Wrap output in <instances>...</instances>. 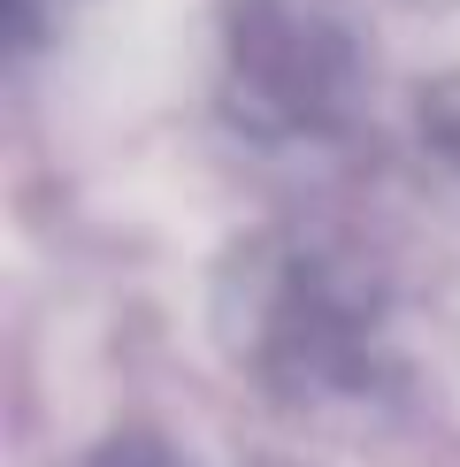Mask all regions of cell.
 Wrapping results in <instances>:
<instances>
[{
  "label": "cell",
  "mask_w": 460,
  "mask_h": 467,
  "mask_svg": "<svg viewBox=\"0 0 460 467\" xmlns=\"http://www.w3.org/2000/svg\"><path fill=\"white\" fill-rule=\"evenodd\" d=\"M207 322L223 360L292 414L361 406L399 376L383 291L299 230H254L230 245L215 261Z\"/></svg>",
  "instance_id": "obj_1"
},
{
  "label": "cell",
  "mask_w": 460,
  "mask_h": 467,
  "mask_svg": "<svg viewBox=\"0 0 460 467\" xmlns=\"http://www.w3.org/2000/svg\"><path fill=\"white\" fill-rule=\"evenodd\" d=\"M223 100H230V123L261 146L338 139L361 108V54L307 0H230Z\"/></svg>",
  "instance_id": "obj_2"
},
{
  "label": "cell",
  "mask_w": 460,
  "mask_h": 467,
  "mask_svg": "<svg viewBox=\"0 0 460 467\" xmlns=\"http://www.w3.org/2000/svg\"><path fill=\"white\" fill-rule=\"evenodd\" d=\"M85 467H184V460H177V444H169V437H153V430H123V437H108Z\"/></svg>",
  "instance_id": "obj_3"
},
{
  "label": "cell",
  "mask_w": 460,
  "mask_h": 467,
  "mask_svg": "<svg viewBox=\"0 0 460 467\" xmlns=\"http://www.w3.org/2000/svg\"><path fill=\"white\" fill-rule=\"evenodd\" d=\"M430 139H437V146H445L453 161H460V108H437V115H430Z\"/></svg>",
  "instance_id": "obj_4"
}]
</instances>
